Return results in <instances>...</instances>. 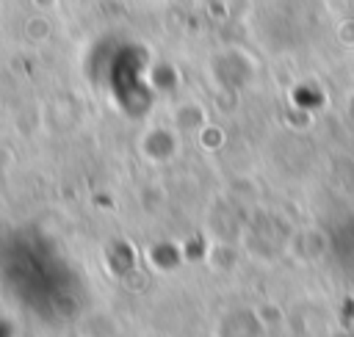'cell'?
I'll return each instance as SVG.
<instances>
[{
    "label": "cell",
    "mask_w": 354,
    "mask_h": 337,
    "mask_svg": "<svg viewBox=\"0 0 354 337\" xmlns=\"http://www.w3.org/2000/svg\"><path fill=\"white\" fill-rule=\"evenodd\" d=\"M0 337H11V331H8V326L0 320Z\"/></svg>",
    "instance_id": "obj_1"
}]
</instances>
